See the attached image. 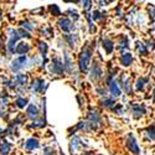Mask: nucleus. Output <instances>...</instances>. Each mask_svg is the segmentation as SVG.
<instances>
[{"instance_id": "nucleus-28", "label": "nucleus", "mask_w": 155, "mask_h": 155, "mask_svg": "<svg viewBox=\"0 0 155 155\" xmlns=\"http://www.w3.org/2000/svg\"><path fill=\"white\" fill-rule=\"evenodd\" d=\"M138 50H139V52L141 54V55H147L148 54V50L145 48V46L143 45V44H138Z\"/></svg>"}, {"instance_id": "nucleus-10", "label": "nucleus", "mask_w": 155, "mask_h": 155, "mask_svg": "<svg viewBox=\"0 0 155 155\" xmlns=\"http://www.w3.org/2000/svg\"><path fill=\"white\" fill-rule=\"evenodd\" d=\"M29 51H30V46L26 42H20L16 46V52L20 54V55H22V56H25V54H28Z\"/></svg>"}, {"instance_id": "nucleus-6", "label": "nucleus", "mask_w": 155, "mask_h": 155, "mask_svg": "<svg viewBox=\"0 0 155 155\" xmlns=\"http://www.w3.org/2000/svg\"><path fill=\"white\" fill-rule=\"evenodd\" d=\"M127 147H128V149L130 150L132 153H134V154H139V147H138V144H137V141H135V138L130 134L128 137V139H127Z\"/></svg>"}, {"instance_id": "nucleus-11", "label": "nucleus", "mask_w": 155, "mask_h": 155, "mask_svg": "<svg viewBox=\"0 0 155 155\" xmlns=\"http://www.w3.org/2000/svg\"><path fill=\"white\" fill-rule=\"evenodd\" d=\"M108 84H109V91H110V93L114 96V97H118V96H120V89H119V87H118V84H117V82H114V81H112V82H108Z\"/></svg>"}, {"instance_id": "nucleus-20", "label": "nucleus", "mask_w": 155, "mask_h": 155, "mask_svg": "<svg viewBox=\"0 0 155 155\" xmlns=\"http://www.w3.org/2000/svg\"><path fill=\"white\" fill-rule=\"evenodd\" d=\"M16 82H18V84H20V86L26 84V82H28L26 74H18V76H16Z\"/></svg>"}, {"instance_id": "nucleus-12", "label": "nucleus", "mask_w": 155, "mask_h": 155, "mask_svg": "<svg viewBox=\"0 0 155 155\" xmlns=\"http://www.w3.org/2000/svg\"><path fill=\"white\" fill-rule=\"evenodd\" d=\"M10 149H11V145L8 143L6 140L0 141V153H2V155H8Z\"/></svg>"}, {"instance_id": "nucleus-22", "label": "nucleus", "mask_w": 155, "mask_h": 155, "mask_svg": "<svg viewBox=\"0 0 155 155\" xmlns=\"http://www.w3.org/2000/svg\"><path fill=\"white\" fill-rule=\"evenodd\" d=\"M128 47H129L128 38H127L125 36H123V37H122V40H120V45H119V48H120V51L123 52V51H124L125 48H128Z\"/></svg>"}, {"instance_id": "nucleus-9", "label": "nucleus", "mask_w": 155, "mask_h": 155, "mask_svg": "<svg viewBox=\"0 0 155 155\" xmlns=\"http://www.w3.org/2000/svg\"><path fill=\"white\" fill-rule=\"evenodd\" d=\"M26 114H28L29 118H31V119H34V120L37 119V117H38V109H37V107H36L35 104H30L29 108H28Z\"/></svg>"}, {"instance_id": "nucleus-2", "label": "nucleus", "mask_w": 155, "mask_h": 155, "mask_svg": "<svg viewBox=\"0 0 155 155\" xmlns=\"http://www.w3.org/2000/svg\"><path fill=\"white\" fill-rule=\"evenodd\" d=\"M20 38V35H19V32L16 31V30H12L11 31V35H10V40H9V42H8V51L10 54H14V52H16V48H15V44H16V41Z\"/></svg>"}, {"instance_id": "nucleus-16", "label": "nucleus", "mask_w": 155, "mask_h": 155, "mask_svg": "<svg viewBox=\"0 0 155 155\" xmlns=\"http://www.w3.org/2000/svg\"><path fill=\"white\" fill-rule=\"evenodd\" d=\"M25 147H26L28 150H34V149L38 148V140L35 139V138H31V139H29L26 141V145H25Z\"/></svg>"}, {"instance_id": "nucleus-14", "label": "nucleus", "mask_w": 155, "mask_h": 155, "mask_svg": "<svg viewBox=\"0 0 155 155\" xmlns=\"http://www.w3.org/2000/svg\"><path fill=\"white\" fill-rule=\"evenodd\" d=\"M132 61H133L132 54H124V55H122V57H120V62H122L123 66H125V67H128L129 64L132 63Z\"/></svg>"}, {"instance_id": "nucleus-33", "label": "nucleus", "mask_w": 155, "mask_h": 155, "mask_svg": "<svg viewBox=\"0 0 155 155\" xmlns=\"http://www.w3.org/2000/svg\"><path fill=\"white\" fill-rule=\"evenodd\" d=\"M153 97H154V102H155V88H154V91H153Z\"/></svg>"}, {"instance_id": "nucleus-27", "label": "nucleus", "mask_w": 155, "mask_h": 155, "mask_svg": "<svg viewBox=\"0 0 155 155\" xmlns=\"http://www.w3.org/2000/svg\"><path fill=\"white\" fill-rule=\"evenodd\" d=\"M21 26L25 28V29H28V30H34V25H32L31 22H29L28 20L22 21V22H21Z\"/></svg>"}, {"instance_id": "nucleus-35", "label": "nucleus", "mask_w": 155, "mask_h": 155, "mask_svg": "<svg viewBox=\"0 0 155 155\" xmlns=\"http://www.w3.org/2000/svg\"><path fill=\"white\" fill-rule=\"evenodd\" d=\"M0 115H2V117H3V113H2V112H0Z\"/></svg>"}, {"instance_id": "nucleus-4", "label": "nucleus", "mask_w": 155, "mask_h": 155, "mask_svg": "<svg viewBox=\"0 0 155 155\" xmlns=\"http://www.w3.org/2000/svg\"><path fill=\"white\" fill-rule=\"evenodd\" d=\"M63 68H64V63H63L60 58H54V60H52V66H51V72L57 73V74H61V73L63 72Z\"/></svg>"}, {"instance_id": "nucleus-18", "label": "nucleus", "mask_w": 155, "mask_h": 155, "mask_svg": "<svg viewBox=\"0 0 155 155\" xmlns=\"http://www.w3.org/2000/svg\"><path fill=\"white\" fill-rule=\"evenodd\" d=\"M120 82H122V88L124 89V91H125L127 93H130V92H132V88H130V83H129V81H128L127 78H124V77H122Z\"/></svg>"}, {"instance_id": "nucleus-17", "label": "nucleus", "mask_w": 155, "mask_h": 155, "mask_svg": "<svg viewBox=\"0 0 155 155\" xmlns=\"http://www.w3.org/2000/svg\"><path fill=\"white\" fill-rule=\"evenodd\" d=\"M103 47H104V50H106L107 54H112V51H113V48H114L113 41H112V40H108V38L103 40Z\"/></svg>"}, {"instance_id": "nucleus-26", "label": "nucleus", "mask_w": 155, "mask_h": 155, "mask_svg": "<svg viewBox=\"0 0 155 155\" xmlns=\"http://www.w3.org/2000/svg\"><path fill=\"white\" fill-rule=\"evenodd\" d=\"M50 10H51V12H52V15H55V16L61 15L60 9H58V6H57V5H51V6H50Z\"/></svg>"}, {"instance_id": "nucleus-25", "label": "nucleus", "mask_w": 155, "mask_h": 155, "mask_svg": "<svg viewBox=\"0 0 155 155\" xmlns=\"http://www.w3.org/2000/svg\"><path fill=\"white\" fill-rule=\"evenodd\" d=\"M147 133L149 134V138L150 139H155V125H151V127H149L148 129H147Z\"/></svg>"}, {"instance_id": "nucleus-3", "label": "nucleus", "mask_w": 155, "mask_h": 155, "mask_svg": "<svg viewBox=\"0 0 155 155\" xmlns=\"http://www.w3.org/2000/svg\"><path fill=\"white\" fill-rule=\"evenodd\" d=\"M26 62H28L26 56H20V57H18V58H15L14 61H12L10 68H11L12 72H18L25 66V64H26Z\"/></svg>"}, {"instance_id": "nucleus-30", "label": "nucleus", "mask_w": 155, "mask_h": 155, "mask_svg": "<svg viewBox=\"0 0 155 155\" xmlns=\"http://www.w3.org/2000/svg\"><path fill=\"white\" fill-rule=\"evenodd\" d=\"M113 110H114L115 113H117V114H118V113H119L120 110L123 112V107H122V104H118V106H117V107H115V108H114Z\"/></svg>"}, {"instance_id": "nucleus-32", "label": "nucleus", "mask_w": 155, "mask_h": 155, "mask_svg": "<svg viewBox=\"0 0 155 155\" xmlns=\"http://www.w3.org/2000/svg\"><path fill=\"white\" fill-rule=\"evenodd\" d=\"M97 92H98L99 94H102V96H104V94H106V91H104V89H101V88H97Z\"/></svg>"}, {"instance_id": "nucleus-15", "label": "nucleus", "mask_w": 155, "mask_h": 155, "mask_svg": "<svg viewBox=\"0 0 155 155\" xmlns=\"http://www.w3.org/2000/svg\"><path fill=\"white\" fill-rule=\"evenodd\" d=\"M64 67H66V71L68 73H71L72 70H73V63H72L71 57H70L68 54H64Z\"/></svg>"}, {"instance_id": "nucleus-29", "label": "nucleus", "mask_w": 155, "mask_h": 155, "mask_svg": "<svg viewBox=\"0 0 155 155\" xmlns=\"http://www.w3.org/2000/svg\"><path fill=\"white\" fill-rule=\"evenodd\" d=\"M40 51H41V54L45 56L46 55V51H47V46H46V44L45 42H41L40 44Z\"/></svg>"}, {"instance_id": "nucleus-21", "label": "nucleus", "mask_w": 155, "mask_h": 155, "mask_svg": "<svg viewBox=\"0 0 155 155\" xmlns=\"http://www.w3.org/2000/svg\"><path fill=\"white\" fill-rule=\"evenodd\" d=\"M101 103H102V106H103V107H106V108H112V107L114 106L115 101L112 99V98H107V99H104V101H102Z\"/></svg>"}, {"instance_id": "nucleus-13", "label": "nucleus", "mask_w": 155, "mask_h": 155, "mask_svg": "<svg viewBox=\"0 0 155 155\" xmlns=\"http://www.w3.org/2000/svg\"><path fill=\"white\" fill-rule=\"evenodd\" d=\"M44 81L40 80V78H37V80H34L32 81V86H31V89H34V91L36 92H41L42 89H44Z\"/></svg>"}, {"instance_id": "nucleus-8", "label": "nucleus", "mask_w": 155, "mask_h": 155, "mask_svg": "<svg viewBox=\"0 0 155 155\" xmlns=\"http://www.w3.org/2000/svg\"><path fill=\"white\" fill-rule=\"evenodd\" d=\"M132 112H133L134 118H135V119H139L141 115L145 113V108H144L143 106H140V104H134V106L132 107Z\"/></svg>"}, {"instance_id": "nucleus-1", "label": "nucleus", "mask_w": 155, "mask_h": 155, "mask_svg": "<svg viewBox=\"0 0 155 155\" xmlns=\"http://www.w3.org/2000/svg\"><path fill=\"white\" fill-rule=\"evenodd\" d=\"M91 58H92V48H91V46H86L80 55V70L82 72L88 71Z\"/></svg>"}, {"instance_id": "nucleus-24", "label": "nucleus", "mask_w": 155, "mask_h": 155, "mask_svg": "<svg viewBox=\"0 0 155 155\" xmlns=\"http://www.w3.org/2000/svg\"><path fill=\"white\" fill-rule=\"evenodd\" d=\"M26 104H28V99H26V98H19V99L16 101V106H18L19 108H24Z\"/></svg>"}, {"instance_id": "nucleus-31", "label": "nucleus", "mask_w": 155, "mask_h": 155, "mask_svg": "<svg viewBox=\"0 0 155 155\" xmlns=\"http://www.w3.org/2000/svg\"><path fill=\"white\" fill-rule=\"evenodd\" d=\"M101 15H102V14H101L99 11H94V12H93V19H96V20H97V19H101V18H102Z\"/></svg>"}, {"instance_id": "nucleus-19", "label": "nucleus", "mask_w": 155, "mask_h": 155, "mask_svg": "<svg viewBox=\"0 0 155 155\" xmlns=\"http://www.w3.org/2000/svg\"><path fill=\"white\" fill-rule=\"evenodd\" d=\"M64 38H66V40L68 41V45H70L71 47H74L77 40H78V37H77L76 35H66V36H64Z\"/></svg>"}, {"instance_id": "nucleus-23", "label": "nucleus", "mask_w": 155, "mask_h": 155, "mask_svg": "<svg viewBox=\"0 0 155 155\" xmlns=\"http://www.w3.org/2000/svg\"><path fill=\"white\" fill-rule=\"evenodd\" d=\"M147 83V78H138L137 81V91H141Z\"/></svg>"}, {"instance_id": "nucleus-34", "label": "nucleus", "mask_w": 155, "mask_h": 155, "mask_svg": "<svg viewBox=\"0 0 155 155\" xmlns=\"http://www.w3.org/2000/svg\"><path fill=\"white\" fill-rule=\"evenodd\" d=\"M2 133H3V128H2V127H0V134H2Z\"/></svg>"}, {"instance_id": "nucleus-5", "label": "nucleus", "mask_w": 155, "mask_h": 155, "mask_svg": "<svg viewBox=\"0 0 155 155\" xmlns=\"http://www.w3.org/2000/svg\"><path fill=\"white\" fill-rule=\"evenodd\" d=\"M103 76L102 67L99 66V63H93L92 64V70H91V78L92 80H101Z\"/></svg>"}, {"instance_id": "nucleus-7", "label": "nucleus", "mask_w": 155, "mask_h": 155, "mask_svg": "<svg viewBox=\"0 0 155 155\" xmlns=\"http://www.w3.org/2000/svg\"><path fill=\"white\" fill-rule=\"evenodd\" d=\"M58 25H60L61 30H62V31H64V32H70V31L73 29V24H72L68 19H66V18L61 19V20L58 21Z\"/></svg>"}]
</instances>
